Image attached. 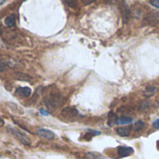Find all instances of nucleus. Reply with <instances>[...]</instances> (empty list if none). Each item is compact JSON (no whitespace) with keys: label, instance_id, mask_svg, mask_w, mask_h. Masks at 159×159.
I'll list each match as a JSON object with an SVG mask.
<instances>
[{"label":"nucleus","instance_id":"nucleus-1","mask_svg":"<svg viewBox=\"0 0 159 159\" xmlns=\"http://www.w3.org/2000/svg\"><path fill=\"white\" fill-rule=\"evenodd\" d=\"M43 104L49 111H55L62 104V97L59 93H51L44 98Z\"/></svg>","mask_w":159,"mask_h":159},{"label":"nucleus","instance_id":"nucleus-2","mask_svg":"<svg viewBox=\"0 0 159 159\" xmlns=\"http://www.w3.org/2000/svg\"><path fill=\"white\" fill-rule=\"evenodd\" d=\"M7 130H8V132H9L11 135H12L14 138H16V139H17L21 143H23L24 145L29 146V145L31 144V140H30V139L27 137V135L25 134V133H24L22 130H20L19 128H17V127H15V126L10 125L7 126Z\"/></svg>","mask_w":159,"mask_h":159},{"label":"nucleus","instance_id":"nucleus-3","mask_svg":"<svg viewBox=\"0 0 159 159\" xmlns=\"http://www.w3.org/2000/svg\"><path fill=\"white\" fill-rule=\"evenodd\" d=\"M79 115V111L75 107H66L61 111V116L68 122L75 121Z\"/></svg>","mask_w":159,"mask_h":159},{"label":"nucleus","instance_id":"nucleus-4","mask_svg":"<svg viewBox=\"0 0 159 159\" xmlns=\"http://www.w3.org/2000/svg\"><path fill=\"white\" fill-rule=\"evenodd\" d=\"M37 134L41 139H47V140H52V139H53L55 138V134L52 130H49V129H46V128L38 129Z\"/></svg>","mask_w":159,"mask_h":159},{"label":"nucleus","instance_id":"nucleus-5","mask_svg":"<svg viewBox=\"0 0 159 159\" xmlns=\"http://www.w3.org/2000/svg\"><path fill=\"white\" fill-rule=\"evenodd\" d=\"M145 22L149 25H155L159 22V13L156 11H150L145 17Z\"/></svg>","mask_w":159,"mask_h":159},{"label":"nucleus","instance_id":"nucleus-6","mask_svg":"<svg viewBox=\"0 0 159 159\" xmlns=\"http://www.w3.org/2000/svg\"><path fill=\"white\" fill-rule=\"evenodd\" d=\"M117 152L120 157H127L133 154L134 149L132 147H127V146H119L117 149Z\"/></svg>","mask_w":159,"mask_h":159},{"label":"nucleus","instance_id":"nucleus-7","mask_svg":"<svg viewBox=\"0 0 159 159\" xmlns=\"http://www.w3.org/2000/svg\"><path fill=\"white\" fill-rule=\"evenodd\" d=\"M4 24L9 28L14 27L15 25H16V17H15V15L14 14H11L8 17H6L5 20H4Z\"/></svg>","mask_w":159,"mask_h":159},{"label":"nucleus","instance_id":"nucleus-8","mask_svg":"<svg viewBox=\"0 0 159 159\" xmlns=\"http://www.w3.org/2000/svg\"><path fill=\"white\" fill-rule=\"evenodd\" d=\"M14 79L17 81H23V82H30L32 80V77L29 76L28 74L23 73V72H17L14 75Z\"/></svg>","mask_w":159,"mask_h":159},{"label":"nucleus","instance_id":"nucleus-9","mask_svg":"<svg viewBox=\"0 0 159 159\" xmlns=\"http://www.w3.org/2000/svg\"><path fill=\"white\" fill-rule=\"evenodd\" d=\"M121 11H122V15H123V20H124V23L126 24L129 19H130V10L128 9V7L126 5H123L122 8H121Z\"/></svg>","mask_w":159,"mask_h":159},{"label":"nucleus","instance_id":"nucleus-10","mask_svg":"<svg viewBox=\"0 0 159 159\" xmlns=\"http://www.w3.org/2000/svg\"><path fill=\"white\" fill-rule=\"evenodd\" d=\"M31 93H32V90L29 87H19L16 90L17 95H20L25 98H28L31 95Z\"/></svg>","mask_w":159,"mask_h":159},{"label":"nucleus","instance_id":"nucleus-11","mask_svg":"<svg viewBox=\"0 0 159 159\" xmlns=\"http://www.w3.org/2000/svg\"><path fill=\"white\" fill-rule=\"evenodd\" d=\"M116 133L121 137H127L130 134V127L127 126H121L116 129Z\"/></svg>","mask_w":159,"mask_h":159},{"label":"nucleus","instance_id":"nucleus-12","mask_svg":"<svg viewBox=\"0 0 159 159\" xmlns=\"http://www.w3.org/2000/svg\"><path fill=\"white\" fill-rule=\"evenodd\" d=\"M86 159H106L101 153L97 152H89L85 153Z\"/></svg>","mask_w":159,"mask_h":159},{"label":"nucleus","instance_id":"nucleus-13","mask_svg":"<svg viewBox=\"0 0 159 159\" xmlns=\"http://www.w3.org/2000/svg\"><path fill=\"white\" fill-rule=\"evenodd\" d=\"M117 121H118V117L115 115V113L110 112L109 119H108V125L109 126H113V125H117Z\"/></svg>","mask_w":159,"mask_h":159},{"label":"nucleus","instance_id":"nucleus-14","mask_svg":"<svg viewBox=\"0 0 159 159\" xmlns=\"http://www.w3.org/2000/svg\"><path fill=\"white\" fill-rule=\"evenodd\" d=\"M100 134H101V132L97 131V130H88V131L85 133V135L84 136V139L85 140H91V139H92L93 137L98 136V135H100Z\"/></svg>","mask_w":159,"mask_h":159},{"label":"nucleus","instance_id":"nucleus-15","mask_svg":"<svg viewBox=\"0 0 159 159\" xmlns=\"http://www.w3.org/2000/svg\"><path fill=\"white\" fill-rule=\"evenodd\" d=\"M133 122V119L131 117L128 116H121L118 117V121H117V125H127Z\"/></svg>","mask_w":159,"mask_h":159},{"label":"nucleus","instance_id":"nucleus-16","mask_svg":"<svg viewBox=\"0 0 159 159\" xmlns=\"http://www.w3.org/2000/svg\"><path fill=\"white\" fill-rule=\"evenodd\" d=\"M155 92H156L155 86H147L144 89V96L146 98H149V97H152Z\"/></svg>","mask_w":159,"mask_h":159},{"label":"nucleus","instance_id":"nucleus-17","mask_svg":"<svg viewBox=\"0 0 159 159\" xmlns=\"http://www.w3.org/2000/svg\"><path fill=\"white\" fill-rule=\"evenodd\" d=\"M144 126V123L142 121H137L134 125H133V129L135 131H139L143 128Z\"/></svg>","mask_w":159,"mask_h":159},{"label":"nucleus","instance_id":"nucleus-18","mask_svg":"<svg viewBox=\"0 0 159 159\" xmlns=\"http://www.w3.org/2000/svg\"><path fill=\"white\" fill-rule=\"evenodd\" d=\"M150 102H148V101H144V102H142L140 105H139V110L140 111H146V110H148L149 109V107H150Z\"/></svg>","mask_w":159,"mask_h":159},{"label":"nucleus","instance_id":"nucleus-19","mask_svg":"<svg viewBox=\"0 0 159 159\" xmlns=\"http://www.w3.org/2000/svg\"><path fill=\"white\" fill-rule=\"evenodd\" d=\"M150 4H151L152 7H154V8H156V9L159 10V0H151V1H150Z\"/></svg>","mask_w":159,"mask_h":159},{"label":"nucleus","instance_id":"nucleus-20","mask_svg":"<svg viewBox=\"0 0 159 159\" xmlns=\"http://www.w3.org/2000/svg\"><path fill=\"white\" fill-rule=\"evenodd\" d=\"M152 125L154 129H159V119H156L154 122H152Z\"/></svg>","mask_w":159,"mask_h":159},{"label":"nucleus","instance_id":"nucleus-21","mask_svg":"<svg viewBox=\"0 0 159 159\" xmlns=\"http://www.w3.org/2000/svg\"><path fill=\"white\" fill-rule=\"evenodd\" d=\"M5 67H6L5 64L1 60H0V72H3L5 70Z\"/></svg>","mask_w":159,"mask_h":159},{"label":"nucleus","instance_id":"nucleus-22","mask_svg":"<svg viewBox=\"0 0 159 159\" xmlns=\"http://www.w3.org/2000/svg\"><path fill=\"white\" fill-rule=\"evenodd\" d=\"M39 112H40L42 115H45V116L49 115V112H48V111H44L43 109H40V110H39Z\"/></svg>","mask_w":159,"mask_h":159},{"label":"nucleus","instance_id":"nucleus-23","mask_svg":"<svg viewBox=\"0 0 159 159\" xmlns=\"http://www.w3.org/2000/svg\"><path fill=\"white\" fill-rule=\"evenodd\" d=\"M94 2H95L94 0H91V1H83V4L87 5V4H91V3H94Z\"/></svg>","mask_w":159,"mask_h":159},{"label":"nucleus","instance_id":"nucleus-24","mask_svg":"<svg viewBox=\"0 0 159 159\" xmlns=\"http://www.w3.org/2000/svg\"><path fill=\"white\" fill-rule=\"evenodd\" d=\"M3 125H5V122H4V120H3V119L0 118V126H2Z\"/></svg>","mask_w":159,"mask_h":159},{"label":"nucleus","instance_id":"nucleus-25","mask_svg":"<svg viewBox=\"0 0 159 159\" xmlns=\"http://www.w3.org/2000/svg\"><path fill=\"white\" fill-rule=\"evenodd\" d=\"M5 3V1H0V5H2V4H4Z\"/></svg>","mask_w":159,"mask_h":159},{"label":"nucleus","instance_id":"nucleus-26","mask_svg":"<svg viewBox=\"0 0 159 159\" xmlns=\"http://www.w3.org/2000/svg\"><path fill=\"white\" fill-rule=\"evenodd\" d=\"M158 104H159V103H158Z\"/></svg>","mask_w":159,"mask_h":159}]
</instances>
